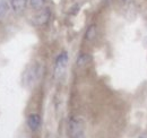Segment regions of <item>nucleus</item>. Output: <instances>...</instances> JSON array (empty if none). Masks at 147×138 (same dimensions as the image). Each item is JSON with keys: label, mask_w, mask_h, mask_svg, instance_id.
I'll use <instances>...</instances> for the list:
<instances>
[{"label": "nucleus", "mask_w": 147, "mask_h": 138, "mask_svg": "<svg viewBox=\"0 0 147 138\" xmlns=\"http://www.w3.org/2000/svg\"><path fill=\"white\" fill-rule=\"evenodd\" d=\"M67 65H68V53L67 52H61L57 60H55V79H60L65 71L67 68Z\"/></svg>", "instance_id": "f257e3e1"}, {"label": "nucleus", "mask_w": 147, "mask_h": 138, "mask_svg": "<svg viewBox=\"0 0 147 138\" xmlns=\"http://www.w3.org/2000/svg\"><path fill=\"white\" fill-rule=\"evenodd\" d=\"M69 135L71 138H84V122L79 118L69 121Z\"/></svg>", "instance_id": "f03ea898"}, {"label": "nucleus", "mask_w": 147, "mask_h": 138, "mask_svg": "<svg viewBox=\"0 0 147 138\" xmlns=\"http://www.w3.org/2000/svg\"><path fill=\"white\" fill-rule=\"evenodd\" d=\"M40 76H41V67L38 65H33L32 67L28 68V70L24 75L25 84H27V85L34 84L40 78Z\"/></svg>", "instance_id": "7ed1b4c3"}, {"label": "nucleus", "mask_w": 147, "mask_h": 138, "mask_svg": "<svg viewBox=\"0 0 147 138\" xmlns=\"http://www.w3.org/2000/svg\"><path fill=\"white\" fill-rule=\"evenodd\" d=\"M49 18H50V10H49V8H45L44 7L43 9L38 10V13L33 17V20H34V23L36 25L42 26V25H44V24L48 23Z\"/></svg>", "instance_id": "20e7f679"}, {"label": "nucleus", "mask_w": 147, "mask_h": 138, "mask_svg": "<svg viewBox=\"0 0 147 138\" xmlns=\"http://www.w3.org/2000/svg\"><path fill=\"white\" fill-rule=\"evenodd\" d=\"M27 126L32 131H36L41 126V117L36 113H32L27 117Z\"/></svg>", "instance_id": "39448f33"}, {"label": "nucleus", "mask_w": 147, "mask_h": 138, "mask_svg": "<svg viewBox=\"0 0 147 138\" xmlns=\"http://www.w3.org/2000/svg\"><path fill=\"white\" fill-rule=\"evenodd\" d=\"M27 0H10V6L15 13H20L25 9Z\"/></svg>", "instance_id": "423d86ee"}, {"label": "nucleus", "mask_w": 147, "mask_h": 138, "mask_svg": "<svg viewBox=\"0 0 147 138\" xmlns=\"http://www.w3.org/2000/svg\"><path fill=\"white\" fill-rule=\"evenodd\" d=\"M90 61H91V55L87 54V53H82V54L78 57V59H77V66H78V67H84V66H86Z\"/></svg>", "instance_id": "0eeeda50"}, {"label": "nucleus", "mask_w": 147, "mask_h": 138, "mask_svg": "<svg viewBox=\"0 0 147 138\" xmlns=\"http://www.w3.org/2000/svg\"><path fill=\"white\" fill-rule=\"evenodd\" d=\"M9 12V5H8V1L7 0H1L0 1V19L5 18L7 16Z\"/></svg>", "instance_id": "6e6552de"}, {"label": "nucleus", "mask_w": 147, "mask_h": 138, "mask_svg": "<svg viewBox=\"0 0 147 138\" xmlns=\"http://www.w3.org/2000/svg\"><path fill=\"white\" fill-rule=\"evenodd\" d=\"M95 36H96V26L92 24V25H90L88 26V28H87V31H86V34H85V39L87 40V41H92L95 39Z\"/></svg>", "instance_id": "1a4fd4ad"}, {"label": "nucleus", "mask_w": 147, "mask_h": 138, "mask_svg": "<svg viewBox=\"0 0 147 138\" xmlns=\"http://www.w3.org/2000/svg\"><path fill=\"white\" fill-rule=\"evenodd\" d=\"M28 1H30L31 7L33 9H35V10L43 9L44 6H45V2H47V0H28Z\"/></svg>", "instance_id": "9d476101"}, {"label": "nucleus", "mask_w": 147, "mask_h": 138, "mask_svg": "<svg viewBox=\"0 0 147 138\" xmlns=\"http://www.w3.org/2000/svg\"><path fill=\"white\" fill-rule=\"evenodd\" d=\"M140 138H147V133H146V134H144V135H142V136H140Z\"/></svg>", "instance_id": "9b49d317"}, {"label": "nucleus", "mask_w": 147, "mask_h": 138, "mask_svg": "<svg viewBox=\"0 0 147 138\" xmlns=\"http://www.w3.org/2000/svg\"><path fill=\"white\" fill-rule=\"evenodd\" d=\"M122 1H128V0H122Z\"/></svg>", "instance_id": "f8f14e48"}]
</instances>
